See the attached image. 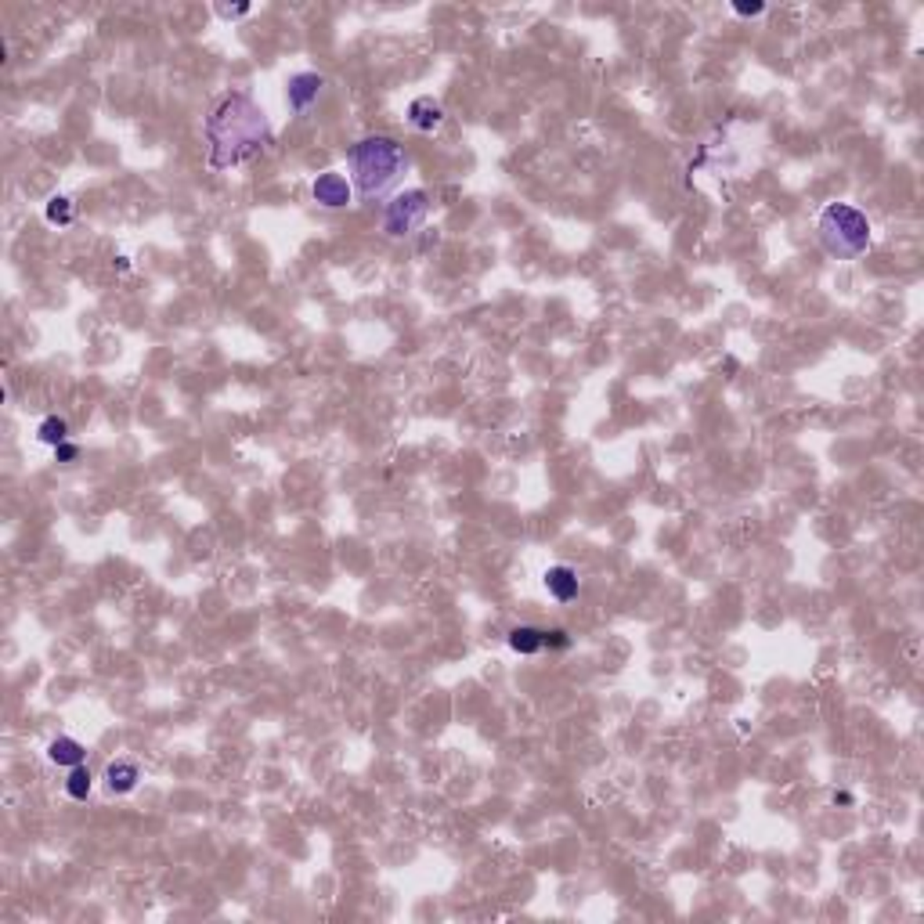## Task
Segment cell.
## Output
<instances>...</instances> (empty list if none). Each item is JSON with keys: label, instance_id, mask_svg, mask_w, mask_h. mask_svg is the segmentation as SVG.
I'll return each instance as SVG.
<instances>
[{"label": "cell", "instance_id": "1", "mask_svg": "<svg viewBox=\"0 0 924 924\" xmlns=\"http://www.w3.org/2000/svg\"><path fill=\"white\" fill-rule=\"evenodd\" d=\"M210 170H231L271 145V123L250 95H224L206 119Z\"/></svg>", "mask_w": 924, "mask_h": 924}, {"label": "cell", "instance_id": "2", "mask_svg": "<svg viewBox=\"0 0 924 924\" xmlns=\"http://www.w3.org/2000/svg\"><path fill=\"white\" fill-rule=\"evenodd\" d=\"M347 166H350L358 196L361 199H380L401 181V173L408 166V156H404V149L394 142V137L368 134L347 152Z\"/></svg>", "mask_w": 924, "mask_h": 924}, {"label": "cell", "instance_id": "3", "mask_svg": "<svg viewBox=\"0 0 924 924\" xmlns=\"http://www.w3.org/2000/svg\"><path fill=\"white\" fill-rule=\"evenodd\" d=\"M816 231H820V246L830 257H838V260H859L870 250V243H874L866 213L849 206V203L823 206V213L816 220Z\"/></svg>", "mask_w": 924, "mask_h": 924}, {"label": "cell", "instance_id": "4", "mask_svg": "<svg viewBox=\"0 0 924 924\" xmlns=\"http://www.w3.org/2000/svg\"><path fill=\"white\" fill-rule=\"evenodd\" d=\"M430 213V196L423 189H412V192H401L387 203L383 210V231L390 239H404L412 231H420L423 220Z\"/></svg>", "mask_w": 924, "mask_h": 924}, {"label": "cell", "instance_id": "5", "mask_svg": "<svg viewBox=\"0 0 924 924\" xmlns=\"http://www.w3.org/2000/svg\"><path fill=\"white\" fill-rule=\"evenodd\" d=\"M311 196H314L318 206H326V210H343V206H350L354 184H350L343 173L326 170V173H318V177L311 181Z\"/></svg>", "mask_w": 924, "mask_h": 924}, {"label": "cell", "instance_id": "6", "mask_svg": "<svg viewBox=\"0 0 924 924\" xmlns=\"http://www.w3.org/2000/svg\"><path fill=\"white\" fill-rule=\"evenodd\" d=\"M321 87H326V80H321L318 73H296V76H289V83H286V102H289V109H293V112H307V109L318 102Z\"/></svg>", "mask_w": 924, "mask_h": 924}, {"label": "cell", "instance_id": "7", "mask_svg": "<svg viewBox=\"0 0 924 924\" xmlns=\"http://www.w3.org/2000/svg\"><path fill=\"white\" fill-rule=\"evenodd\" d=\"M408 123H412L415 130H423V134H434V130L444 123V105H441L437 98H430V95L415 98V102L408 105Z\"/></svg>", "mask_w": 924, "mask_h": 924}, {"label": "cell", "instance_id": "8", "mask_svg": "<svg viewBox=\"0 0 924 924\" xmlns=\"http://www.w3.org/2000/svg\"><path fill=\"white\" fill-rule=\"evenodd\" d=\"M545 589H549L552 599H560V604H571V599L578 596V574H574L571 567L557 564V567H549V571H545Z\"/></svg>", "mask_w": 924, "mask_h": 924}, {"label": "cell", "instance_id": "9", "mask_svg": "<svg viewBox=\"0 0 924 924\" xmlns=\"http://www.w3.org/2000/svg\"><path fill=\"white\" fill-rule=\"evenodd\" d=\"M137 780H142V773H137V766L127 762V758H116V762L105 766V783H109L112 795H130L137 788Z\"/></svg>", "mask_w": 924, "mask_h": 924}, {"label": "cell", "instance_id": "10", "mask_svg": "<svg viewBox=\"0 0 924 924\" xmlns=\"http://www.w3.org/2000/svg\"><path fill=\"white\" fill-rule=\"evenodd\" d=\"M48 758H51L55 766H65V769H73V766H83L87 751H83V744H80V741H73V736H55V741L48 744Z\"/></svg>", "mask_w": 924, "mask_h": 924}, {"label": "cell", "instance_id": "11", "mask_svg": "<svg viewBox=\"0 0 924 924\" xmlns=\"http://www.w3.org/2000/svg\"><path fill=\"white\" fill-rule=\"evenodd\" d=\"M510 646H513L517 654L531 658V654H538L542 646H545V632H542V628H531V625H517V628L510 632Z\"/></svg>", "mask_w": 924, "mask_h": 924}, {"label": "cell", "instance_id": "12", "mask_svg": "<svg viewBox=\"0 0 924 924\" xmlns=\"http://www.w3.org/2000/svg\"><path fill=\"white\" fill-rule=\"evenodd\" d=\"M90 788H95V776H90V769H87V766H73V769H69V780H65V795H69L73 802H87Z\"/></svg>", "mask_w": 924, "mask_h": 924}, {"label": "cell", "instance_id": "13", "mask_svg": "<svg viewBox=\"0 0 924 924\" xmlns=\"http://www.w3.org/2000/svg\"><path fill=\"white\" fill-rule=\"evenodd\" d=\"M36 437H40V444L58 448V444L69 441V423L62 420V415H48V420H43V423L36 427Z\"/></svg>", "mask_w": 924, "mask_h": 924}, {"label": "cell", "instance_id": "14", "mask_svg": "<svg viewBox=\"0 0 924 924\" xmlns=\"http://www.w3.org/2000/svg\"><path fill=\"white\" fill-rule=\"evenodd\" d=\"M73 217H76V213H73V199H65V196H51V199H48V220H51V224H62V227H65V224H73Z\"/></svg>", "mask_w": 924, "mask_h": 924}, {"label": "cell", "instance_id": "15", "mask_svg": "<svg viewBox=\"0 0 924 924\" xmlns=\"http://www.w3.org/2000/svg\"><path fill=\"white\" fill-rule=\"evenodd\" d=\"M733 12H736V15H744V19H755V15L766 12V4H758V0H755V4H748V0H736Z\"/></svg>", "mask_w": 924, "mask_h": 924}, {"label": "cell", "instance_id": "16", "mask_svg": "<svg viewBox=\"0 0 924 924\" xmlns=\"http://www.w3.org/2000/svg\"><path fill=\"white\" fill-rule=\"evenodd\" d=\"M76 455H80V448H76V444H69V441L55 448V458H58V462H76Z\"/></svg>", "mask_w": 924, "mask_h": 924}, {"label": "cell", "instance_id": "17", "mask_svg": "<svg viewBox=\"0 0 924 924\" xmlns=\"http://www.w3.org/2000/svg\"><path fill=\"white\" fill-rule=\"evenodd\" d=\"M217 15H220V19H243V15H250V4H235V8L220 4V8H217Z\"/></svg>", "mask_w": 924, "mask_h": 924}, {"label": "cell", "instance_id": "18", "mask_svg": "<svg viewBox=\"0 0 924 924\" xmlns=\"http://www.w3.org/2000/svg\"><path fill=\"white\" fill-rule=\"evenodd\" d=\"M567 643H571V639H567V632H560V628H557V632H545V646H557V651H564Z\"/></svg>", "mask_w": 924, "mask_h": 924}]
</instances>
